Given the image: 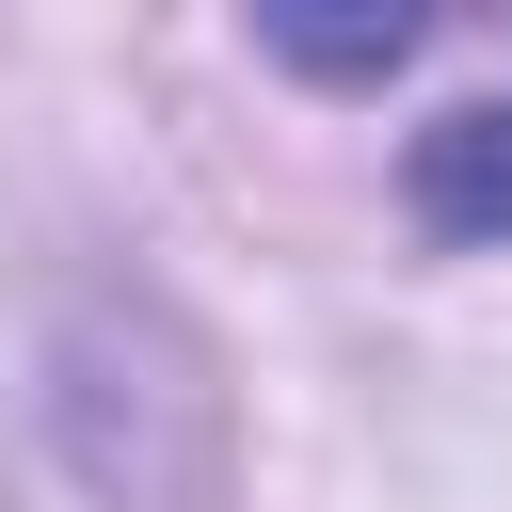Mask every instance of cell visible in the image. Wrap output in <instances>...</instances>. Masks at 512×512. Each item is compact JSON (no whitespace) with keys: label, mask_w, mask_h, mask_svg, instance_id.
<instances>
[{"label":"cell","mask_w":512,"mask_h":512,"mask_svg":"<svg viewBox=\"0 0 512 512\" xmlns=\"http://www.w3.org/2000/svg\"><path fill=\"white\" fill-rule=\"evenodd\" d=\"M416 224L432 240H512V96H464L448 128H416Z\"/></svg>","instance_id":"cell-1"}]
</instances>
